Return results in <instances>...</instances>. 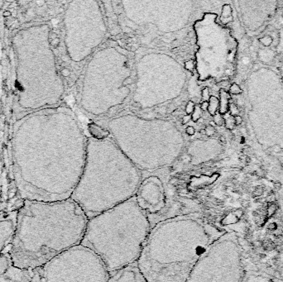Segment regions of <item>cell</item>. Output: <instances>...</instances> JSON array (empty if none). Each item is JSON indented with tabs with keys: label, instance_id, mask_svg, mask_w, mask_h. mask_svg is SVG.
Wrapping results in <instances>:
<instances>
[{
	"label": "cell",
	"instance_id": "obj_20",
	"mask_svg": "<svg viewBox=\"0 0 283 282\" xmlns=\"http://www.w3.org/2000/svg\"><path fill=\"white\" fill-rule=\"evenodd\" d=\"M214 122L218 126H222L225 123V120L219 113H216V114L214 116Z\"/></svg>",
	"mask_w": 283,
	"mask_h": 282
},
{
	"label": "cell",
	"instance_id": "obj_32",
	"mask_svg": "<svg viewBox=\"0 0 283 282\" xmlns=\"http://www.w3.org/2000/svg\"><path fill=\"white\" fill-rule=\"evenodd\" d=\"M191 118V115H187V114H186V116H184L183 119H182V124H183V125H185V124L188 123V122H190Z\"/></svg>",
	"mask_w": 283,
	"mask_h": 282
},
{
	"label": "cell",
	"instance_id": "obj_7",
	"mask_svg": "<svg viewBox=\"0 0 283 282\" xmlns=\"http://www.w3.org/2000/svg\"><path fill=\"white\" fill-rule=\"evenodd\" d=\"M243 255L237 233L225 232L205 250L186 282H243L247 272Z\"/></svg>",
	"mask_w": 283,
	"mask_h": 282
},
{
	"label": "cell",
	"instance_id": "obj_22",
	"mask_svg": "<svg viewBox=\"0 0 283 282\" xmlns=\"http://www.w3.org/2000/svg\"><path fill=\"white\" fill-rule=\"evenodd\" d=\"M195 104L192 101H189L187 103V104L186 106V113L187 114V115L192 114L193 111L195 109Z\"/></svg>",
	"mask_w": 283,
	"mask_h": 282
},
{
	"label": "cell",
	"instance_id": "obj_10",
	"mask_svg": "<svg viewBox=\"0 0 283 282\" xmlns=\"http://www.w3.org/2000/svg\"><path fill=\"white\" fill-rule=\"evenodd\" d=\"M17 209L0 212V282H32V270L17 268L13 263V242Z\"/></svg>",
	"mask_w": 283,
	"mask_h": 282
},
{
	"label": "cell",
	"instance_id": "obj_34",
	"mask_svg": "<svg viewBox=\"0 0 283 282\" xmlns=\"http://www.w3.org/2000/svg\"><path fill=\"white\" fill-rule=\"evenodd\" d=\"M4 15L5 16H9V15H10V13H9V12H5Z\"/></svg>",
	"mask_w": 283,
	"mask_h": 282
},
{
	"label": "cell",
	"instance_id": "obj_33",
	"mask_svg": "<svg viewBox=\"0 0 283 282\" xmlns=\"http://www.w3.org/2000/svg\"><path fill=\"white\" fill-rule=\"evenodd\" d=\"M280 77H281L282 81L283 83V64L282 65V67H281V69H280Z\"/></svg>",
	"mask_w": 283,
	"mask_h": 282
},
{
	"label": "cell",
	"instance_id": "obj_1",
	"mask_svg": "<svg viewBox=\"0 0 283 282\" xmlns=\"http://www.w3.org/2000/svg\"><path fill=\"white\" fill-rule=\"evenodd\" d=\"M88 219L71 199L56 202L22 200L13 242L16 267L33 270L79 245Z\"/></svg>",
	"mask_w": 283,
	"mask_h": 282
},
{
	"label": "cell",
	"instance_id": "obj_17",
	"mask_svg": "<svg viewBox=\"0 0 283 282\" xmlns=\"http://www.w3.org/2000/svg\"><path fill=\"white\" fill-rule=\"evenodd\" d=\"M225 127L229 129V130H232L235 127V121H234V117L232 115H229L227 118H225Z\"/></svg>",
	"mask_w": 283,
	"mask_h": 282
},
{
	"label": "cell",
	"instance_id": "obj_26",
	"mask_svg": "<svg viewBox=\"0 0 283 282\" xmlns=\"http://www.w3.org/2000/svg\"><path fill=\"white\" fill-rule=\"evenodd\" d=\"M185 67H186V69L187 70L191 71L192 70L194 69V67H195L194 61H193V60H188V61H186V62L185 63Z\"/></svg>",
	"mask_w": 283,
	"mask_h": 282
},
{
	"label": "cell",
	"instance_id": "obj_8",
	"mask_svg": "<svg viewBox=\"0 0 283 282\" xmlns=\"http://www.w3.org/2000/svg\"><path fill=\"white\" fill-rule=\"evenodd\" d=\"M109 275L100 257L81 244L61 253L42 267L43 282H108Z\"/></svg>",
	"mask_w": 283,
	"mask_h": 282
},
{
	"label": "cell",
	"instance_id": "obj_24",
	"mask_svg": "<svg viewBox=\"0 0 283 282\" xmlns=\"http://www.w3.org/2000/svg\"><path fill=\"white\" fill-rule=\"evenodd\" d=\"M201 97H202V99L204 101L209 102V98H210V96H209V88L207 87L203 88L202 93H201Z\"/></svg>",
	"mask_w": 283,
	"mask_h": 282
},
{
	"label": "cell",
	"instance_id": "obj_29",
	"mask_svg": "<svg viewBox=\"0 0 283 282\" xmlns=\"http://www.w3.org/2000/svg\"><path fill=\"white\" fill-rule=\"evenodd\" d=\"M59 45H60V39H59V37L53 39V40H51L50 46H51L52 47L56 48V47H58Z\"/></svg>",
	"mask_w": 283,
	"mask_h": 282
},
{
	"label": "cell",
	"instance_id": "obj_3",
	"mask_svg": "<svg viewBox=\"0 0 283 282\" xmlns=\"http://www.w3.org/2000/svg\"><path fill=\"white\" fill-rule=\"evenodd\" d=\"M225 232L200 214L165 220L152 227L137 267L146 282H186L205 250Z\"/></svg>",
	"mask_w": 283,
	"mask_h": 282
},
{
	"label": "cell",
	"instance_id": "obj_21",
	"mask_svg": "<svg viewBox=\"0 0 283 282\" xmlns=\"http://www.w3.org/2000/svg\"><path fill=\"white\" fill-rule=\"evenodd\" d=\"M229 112H230V114H231V115L233 116V117H235V116L238 115L239 110H238V106L236 105V104H229Z\"/></svg>",
	"mask_w": 283,
	"mask_h": 282
},
{
	"label": "cell",
	"instance_id": "obj_18",
	"mask_svg": "<svg viewBox=\"0 0 283 282\" xmlns=\"http://www.w3.org/2000/svg\"><path fill=\"white\" fill-rule=\"evenodd\" d=\"M201 114L202 113H201V109H200V106H196L195 109L191 114V119L194 122H197L201 117Z\"/></svg>",
	"mask_w": 283,
	"mask_h": 282
},
{
	"label": "cell",
	"instance_id": "obj_9",
	"mask_svg": "<svg viewBox=\"0 0 283 282\" xmlns=\"http://www.w3.org/2000/svg\"><path fill=\"white\" fill-rule=\"evenodd\" d=\"M135 199L152 227L167 219L187 215L167 180L158 176L143 177Z\"/></svg>",
	"mask_w": 283,
	"mask_h": 282
},
{
	"label": "cell",
	"instance_id": "obj_28",
	"mask_svg": "<svg viewBox=\"0 0 283 282\" xmlns=\"http://www.w3.org/2000/svg\"><path fill=\"white\" fill-rule=\"evenodd\" d=\"M186 134L189 135V136H193V135H195V133H196V129L192 126H189L186 127Z\"/></svg>",
	"mask_w": 283,
	"mask_h": 282
},
{
	"label": "cell",
	"instance_id": "obj_23",
	"mask_svg": "<svg viewBox=\"0 0 283 282\" xmlns=\"http://www.w3.org/2000/svg\"><path fill=\"white\" fill-rule=\"evenodd\" d=\"M204 133L207 135L208 137H212V136L215 134V129L211 125H208L204 128Z\"/></svg>",
	"mask_w": 283,
	"mask_h": 282
},
{
	"label": "cell",
	"instance_id": "obj_31",
	"mask_svg": "<svg viewBox=\"0 0 283 282\" xmlns=\"http://www.w3.org/2000/svg\"><path fill=\"white\" fill-rule=\"evenodd\" d=\"M234 121H235V125H240L243 122V118L239 115H237L234 117Z\"/></svg>",
	"mask_w": 283,
	"mask_h": 282
},
{
	"label": "cell",
	"instance_id": "obj_14",
	"mask_svg": "<svg viewBox=\"0 0 283 282\" xmlns=\"http://www.w3.org/2000/svg\"><path fill=\"white\" fill-rule=\"evenodd\" d=\"M229 99L230 95L228 92H226L225 89H220L219 91V114H225L229 111Z\"/></svg>",
	"mask_w": 283,
	"mask_h": 282
},
{
	"label": "cell",
	"instance_id": "obj_15",
	"mask_svg": "<svg viewBox=\"0 0 283 282\" xmlns=\"http://www.w3.org/2000/svg\"><path fill=\"white\" fill-rule=\"evenodd\" d=\"M232 9L229 5H224L222 9V15H221V22L224 24H227L228 22L232 21Z\"/></svg>",
	"mask_w": 283,
	"mask_h": 282
},
{
	"label": "cell",
	"instance_id": "obj_30",
	"mask_svg": "<svg viewBox=\"0 0 283 282\" xmlns=\"http://www.w3.org/2000/svg\"><path fill=\"white\" fill-rule=\"evenodd\" d=\"M200 109L201 110H203V111H206V110H208V107H209V102L207 101H203L201 103V104H200Z\"/></svg>",
	"mask_w": 283,
	"mask_h": 282
},
{
	"label": "cell",
	"instance_id": "obj_12",
	"mask_svg": "<svg viewBox=\"0 0 283 282\" xmlns=\"http://www.w3.org/2000/svg\"><path fill=\"white\" fill-rule=\"evenodd\" d=\"M108 282H146L137 264L109 273Z\"/></svg>",
	"mask_w": 283,
	"mask_h": 282
},
{
	"label": "cell",
	"instance_id": "obj_16",
	"mask_svg": "<svg viewBox=\"0 0 283 282\" xmlns=\"http://www.w3.org/2000/svg\"><path fill=\"white\" fill-rule=\"evenodd\" d=\"M219 107V100L215 96H210L209 100L208 111L210 115L214 116L217 113V110Z\"/></svg>",
	"mask_w": 283,
	"mask_h": 282
},
{
	"label": "cell",
	"instance_id": "obj_19",
	"mask_svg": "<svg viewBox=\"0 0 283 282\" xmlns=\"http://www.w3.org/2000/svg\"><path fill=\"white\" fill-rule=\"evenodd\" d=\"M242 88H240V86L236 83H233L231 84L230 88H229V93L232 94H240L242 93Z\"/></svg>",
	"mask_w": 283,
	"mask_h": 282
},
{
	"label": "cell",
	"instance_id": "obj_6",
	"mask_svg": "<svg viewBox=\"0 0 283 282\" xmlns=\"http://www.w3.org/2000/svg\"><path fill=\"white\" fill-rule=\"evenodd\" d=\"M248 118L258 143L264 149L283 150V83L267 67L253 71L248 79Z\"/></svg>",
	"mask_w": 283,
	"mask_h": 282
},
{
	"label": "cell",
	"instance_id": "obj_4",
	"mask_svg": "<svg viewBox=\"0 0 283 282\" xmlns=\"http://www.w3.org/2000/svg\"><path fill=\"white\" fill-rule=\"evenodd\" d=\"M152 229L134 196L88 219L80 244L95 253L112 273L137 264Z\"/></svg>",
	"mask_w": 283,
	"mask_h": 282
},
{
	"label": "cell",
	"instance_id": "obj_25",
	"mask_svg": "<svg viewBox=\"0 0 283 282\" xmlns=\"http://www.w3.org/2000/svg\"><path fill=\"white\" fill-rule=\"evenodd\" d=\"M260 42H262L264 46H265V44H266V46H268L271 43V37H269V36H265L264 37L260 39Z\"/></svg>",
	"mask_w": 283,
	"mask_h": 282
},
{
	"label": "cell",
	"instance_id": "obj_5",
	"mask_svg": "<svg viewBox=\"0 0 283 282\" xmlns=\"http://www.w3.org/2000/svg\"><path fill=\"white\" fill-rule=\"evenodd\" d=\"M143 175L127 158L85 162L73 199L88 219L133 198Z\"/></svg>",
	"mask_w": 283,
	"mask_h": 282
},
{
	"label": "cell",
	"instance_id": "obj_2",
	"mask_svg": "<svg viewBox=\"0 0 283 282\" xmlns=\"http://www.w3.org/2000/svg\"><path fill=\"white\" fill-rule=\"evenodd\" d=\"M12 138L13 179L22 200L62 201L71 198L83 173L84 157L64 156L62 141L51 132L32 135L14 127Z\"/></svg>",
	"mask_w": 283,
	"mask_h": 282
},
{
	"label": "cell",
	"instance_id": "obj_27",
	"mask_svg": "<svg viewBox=\"0 0 283 282\" xmlns=\"http://www.w3.org/2000/svg\"><path fill=\"white\" fill-rule=\"evenodd\" d=\"M71 70L67 67L63 68L62 70H61V76H62L63 77H69V76H71Z\"/></svg>",
	"mask_w": 283,
	"mask_h": 282
},
{
	"label": "cell",
	"instance_id": "obj_11",
	"mask_svg": "<svg viewBox=\"0 0 283 282\" xmlns=\"http://www.w3.org/2000/svg\"><path fill=\"white\" fill-rule=\"evenodd\" d=\"M238 9L243 23L250 30L261 27L276 12L277 1H238Z\"/></svg>",
	"mask_w": 283,
	"mask_h": 282
},
{
	"label": "cell",
	"instance_id": "obj_13",
	"mask_svg": "<svg viewBox=\"0 0 283 282\" xmlns=\"http://www.w3.org/2000/svg\"><path fill=\"white\" fill-rule=\"evenodd\" d=\"M88 129H89V132H90V133L92 137H94L95 139H99V140L106 138V137H108V135H109L108 131L104 130V128L96 125L95 123L89 124Z\"/></svg>",
	"mask_w": 283,
	"mask_h": 282
}]
</instances>
